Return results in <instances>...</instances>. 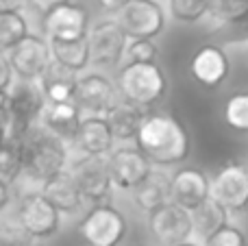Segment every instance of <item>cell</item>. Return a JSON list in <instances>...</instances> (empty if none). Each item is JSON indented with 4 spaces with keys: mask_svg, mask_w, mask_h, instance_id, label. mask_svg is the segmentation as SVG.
Wrapping results in <instances>:
<instances>
[{
    "mask_svg": "<svg viewBox=\"0 0 248 246\" xmlns=\"http://www.w3.org/2000/svg\"><path fill=\"white\" fill-rule=\"evenodd\" d=\"M128 39L131 37L113 15L92 22L90 33H87V42H90L92 50V65L111 68V65L122 63Z\"/></svg>",
    "mask_w": 248,
    "mask_h": 246,
    "instance_id": "8992f818",
    "label": "cell"
},
{
    "mask_svg": "<svg viewBox=\"0 0 248 246\" xmlns=\"http://www.w3.org/2000/svg\"><path fill=\"white\" fill-rule=\"evenodd\" d=\"M135 144L146 153L155 168H172L189 157V133L174 116L163 111H148L141 122Z\"/></svg>",
    "mask_w": 248,
    "mask_h": 246,
    "instance_id": "6da1fadb",
    "label": "cell"
},
{
    "mask_svg": "<svg viewBox=\"0 0 248 246\" xmlns=\"http://www.w3.org/2000/svg\"><path fill=\"white\" fill-rule=\"evenodd\" d=\"M39 240H33L24 231H13L7 227H0V246H35Z\"/></svg>",
    "mask_w": 248,
    "mask_h": 246,
    "instance_id": "836d02e7",
    "label": "cell"
},
{
    "mask_svg": "<svg viewBox=\"0 0 248 246\" xmlns=\"http://www.w3.org/2000/svg\"><path fill=\"white\" fill-rule=\"evenodd\" d=\"M46 105H48V98L42 90V83L17 78L13 83V87L9 90L11 133L26 138L35 126H39V118H42Z\"/></svg>",
    "mask_w": 248,
    "mask_h": 246,
    "instance_id": "5b68a950",
    "label": "cell"
},
{
    "mask_svg": "<svg viewBox=\"0 0 248 246\" xmlns=\"http://www.w3.org/2000/svg\"><path fill=\"white\" fill-rule=\"evenodd\" d=\"M31 2H33V7L37 9V11L46 13L48 9L57 7V4H63V2H72V0H31Z\"/></svg>",
    "mask_w": 248,
    "mask_h": 246,
    "instance_id": "74e56055",
    "label": "cell"
},
{
    "mask_svg": "<svg viewBox=\"0 0 248 246\" xmlns=\"http://www.w3.org/2000/svg\"><path fill=\"white\" fill-rule=\"evenodd\" d=\"M83 116L81 107L77 105V100H68V103H48L44 109L42 118H39V126L50 133L59 135L65 142H72L74 135L78 131Z\"/></svg>",
    "mask_w": 248,
    "mask_h": 246,
    "instance_id": "d6986e66",
    "label": "cell"
},
{
    "mask_svg": "<svg viewBox=\"0 0 248 246\" xmlns=\"http://www.w3.org/2000/svg\"><path fill=\"white\" fill-rule=\"evenodd\" d=\"M209 196H211V177L202 172L201 168L185 166V168H179L176 172H172L170 200L194 212Z\"/></svg>",
    "mask_w": 248,
    "mask_h": 246,
    "instance_id": "ac0fdd59",
    "label": "cell"
},
{
    "mask_svg": "<svg viewBox=\"0 0 248 246\" xmlns=\"http://www.w3.org/2000/svg\"><path fill=\"white\" fill-rule=\"evenodd\" d=\"M118 90L113 81L103 72L78 74L74 100L85 116H105L118 103Z\"/></svg>",
    "mask_w": 248,
    "mask_h": 246,
    "instance_id": "9a60e30c",
    "label": "cell"
},
{
    "mask_svg": "<svg viewBox=\"0 0 248 246\" xmlns=\"http://www.w3.org/2000/svg\"><path fill=\"white\" fill-rule=\"evenodd\" d=\"M128 37H150L155 39L163 33L168 13L159 0H126L113 13Z\"/></svg>",
    "mask_w": 248,
    "mask_h": 246,
    "instance_id": "52a82bcc",
    "label": "cell"
},
{
    "mask_svg": "<svg viewBox=\"0 0 248 246\" xmlns=\"http://www.w3.org/2000/svg\"><path fill=\"white\" fill-rule=\"evenodd\" d=\"M176 246H205L202 242H198V240H189V242H183V244H176Z\"/></svg>",
    "mask_w": 248,
    "mask_h": 246,
    "instance_id": "60d3db41",
    "label": "cell"
},
{
    "mask_svg": "<svg viewBox=\"0 0 248 246\" xmlns=\"http://www.w3.org/2000/svg\"><path fill=\"white\" fill-rule=\"evenodd\" d=\"M0 111H9V92H0Z\"/></svg>",
    "mask_w": 248,
    "mask_h": 246,
    "instance_id": "ab89813d",
    "label": "cell"
},
{
    "mask_svg": "<svg viewBox=\"0 0 248 246\" xmlns=\"http://www.w3.org/2000/svg\"><path fill=\"white\" fill-rule=\"evenodd\" d=\"M11 65L16 70L17 78L24 81H39L44 77V72L48 70V65L52 63V48L50 39L46 35H26L22 42H17L13 48L7 50Z\"/></svg>",
    "mask_w": 248,
    "mask_h": 246,
    "instance_id": "30bf717a",
    "label": "cell"
},
{
    "mask_svg": "<svg viewBox=\"0 0 248 246\" xmlns=\"http://www.w3.org/2000/svg\"><path fill=\"white\" fill-rule=\"evenodd\" d=\"M50 48H52V59L57 63H61L63 68L72 70L74 74H83L92 65V50L87 37L70 39V42L50 39Z\"/></svg>",
    "mask_w": 248,
    "mask_h": 246,
    "instance_id": "cb8c5ba5",
    "label": "cell"
},
{
    "mask_svg": "<svg viewBox=\"0 0 248 246\" xmlns=\"http://www.w3.org/2000/svg\"><path fill=\"white\" fill-rule=\"evenodd\" d=\"M118 90L124 100L150 109L166 98L168 77L157 61L155 63H124L118 72Z\"/></svg>",
    "mask_w": 248,
    "mask_h": 246,
    "instance_id": "3957f363",
    "label": "cell"
},
{
    "mask_svg": "<svg viewBox=\"0 0 248 246\" xmlns=\"http://www.w3.org/2000/svg\"><path fill=\"white\" fill-rule=\"evenodd\" d=\"M159 57V46L150 37H131L124 50L126 63H155Z\"/></svg>",
    "mask_w": 248,
    "mask_h": 246,
    "instance_id": "4dcf8cb0",
    "label": "cell"
},
{
    "mask_svg": "<svg viewBox=\"0 0 248 246\" xmlns=\"http://www.w3.org/2000/svg\"><path fill=\"white\" fill-rule=\"evenodd\" d=\"M26 164V138L22 135H9L4 142H0V177L9 183H16L24 177Z\"/></svg>",
    "mask_w": 248,
    "mask_h": 246,
    "instance_id": "484cf974",
    "label": "cell"
},
{
    "mask_svg": "<svg viewBox=\"0 0 248 246\" xmlns=\"http://www.w3.org/2000/svg\"><path fill=\"white\" fill-rule=\"evenodd\" d=\"M170 181L172 174H166L161 170H153L135 190L131 192L135 205L146 214H153L161 205L170 200Z\"/></svg>",
    "mask_w": 248,
    "mask_h": 246,
    "instance_id": "7402d4cb",
    "label": "cell"
},
{
    "mask_svg": "<svg viewBox=\"0 0 248 246\" xmlns=\"http://www.w3.org/2000/svg\"><path fill=\"white\" fill-rule=\"evenodd\" d=\"M77 81H78V74L63 68V65L57 63V61H52V63L48 65V70L44 72V77L39 78L48 103H68V100H74Z\"/></svg>",
    "mask_w": 248,
    "mask_h": 246,
    "instance_id": "603a6c76",
    "label": "cell"
},
{
    "mask_svg": "<svg viewBox=\"0 0 248 246\" xmlns=\"http://www.w3.org/2000/svg\"><path fill=\"white\" fill-rule=\"evenodd\" d=\"M116 133L109 124L107 116H83L72 144L81 155L87 157H109L116 148Z\"/></svg>",
    "mask_w": 248,
    "mask_h": 246,
    "instance_id": "e0dca14e",
    "label": "cell"
},
{
    "mask_svg": "<svg viewBox=\"0 0 248 246\" xmlns=\"http://www.w3.org/2000/svg\"><path fill=\"white\" fill-rule=\"evenodd\" d=\"M218 31L227 35V39H229V42H233V44L248 42V11L242 17H237L235 22H231V24L220 26Z\"/></svg>",
    "mask_w": 248,
    "mask_h": 246,
    "instance_id": "d6a6232c",
    "label": "cell"
},
{
    "mask_svg": "<svg viewBox=\"0 0 248 246\" xmlns=\"http://www.w3.org/2000/svg\"><path fill=\"white\" fill-rule=\"evenodd\" d=\"M16 81H17V77H16V70H13L7 50H0V92H9Z\"/></svg>",
    "mask_w": 248,
    "mask_h": 246,
    "instance_id": "e575fe53",
    "label": "cell"
},
{
    "mask_svg": "<svg viewBox=\"0 0 248 246\" xmlns=\"http://www.w3.org/2000/svg\"><path fill=\"white\" fill-rule=\"evenodd\" d=\"M224 122L237 133H248V92H237L224 103Z\"/></svg>",
    "mask_w": 248,
    "mask_h": 246,
    "instance_id": "f1b7e54d",
    "label": "cell"
},
{
    "mask_svg": "<svg viewBox=\"0 0 248 246\" xmlns=\"http://www.w3.org/2000/svg\"><path fill=\"white\" fill-rule=\"evenodd\" d=\"M168 13L179 24L209 20V0H168Z\"/></svg>",
    "mask_w": 248,
    "mask_h": 246,
    "instance_id": "83f0119b",
    "label": "cell"
},
{
    "mask_svg": "<svg viewBox=\"0 0 248 246\" xmlns=\"http://www.w3.org/2000/svg\"><path fill=\"white\" fill-rule=\"evenodd\" d=\"M35 246H39V244H35Z\"/></svg>",
    "mask_w": 248,
    "mask_h": 246,
    "instance_id": "7bdbcfd3",
    "label": "cell"
},
{
    "mask_svg": "<svg viewBox=\"0 0 248 246\" xmlns=\"http://www.w3.org/2000/svg\"><path fill=\"white\" fill-rule=\"evenodd\" d=\"M205 246H248V238L246 233L233 222H227L222 229H218L211 238H207Z\"/></svg>",
    "mask_w": 248,
    "mask_h": 246,
    "instance_id": "1f68e13d",
    "label": "cell"
},
{
    "mask_svg": "<svg viewBox=\"0 0 248 246\" xmlns=\"http://www.w3.org/2000/svg\"><path fill=\"white\" fill-rule=\"evenodd\" d=\"M148 227L153 238L161 246H176L189 242L194 238V218L192 212L181 207L174 200H168L153 214H148Z\"/></svg>",
    "mask_w": 248,
    "mask_h": 246,
    "instance_id": "9c48e42d",
    "label": "cell"
},
{
    "mask_svg": "<svg viewBox=\"0 0 248 246\" xmlns=\"http://www.w3.org/2000/svg\"><path fill=\"white\" fill-rule=\"evenodd\" d=\"M61 216L57 205L42 190H29L17 200V227L33 240H48L61 229Z\"/></svg>",
    "mask_w": 248,
    "mask_h": 246,
    "instance_id": "277c9868",
    "label": "cell"
},
{
    "mask_svg": "<svg viewBox=\"0 0 248 246\" xmlns=\"http://www.w3.org/2000/svg\"><path fill=\"white\" fill-rule=\"evenodd\" d=\"M124 2H126V0H100V4H103V7L107 9V11H113V13H116Z\"/></svg>",
    "mask_w": 248,
    "mask_h": 246,
    "instance_id": "f35d334b",
    "label": "cell"
},
{
    "mask_svg": "<svg viewBox=\"0 0 248 246\" xmlns=\"http://www.w3.org/2000/svg\"><path fill=\"white\" fill-rule=\"evenodd\" d=\"M248 11V0H209V20L216 29L231 24Z\"/></svg>",
    "mask_w": 248,
    "mask_h": 246,
    "instance_id": "f546056e",
    "label": "cell"
},
{
    "mask_svg": "<svg viewBox=\"0 0 248 246\" xmlns=\"http://www.w3.org/2000/svg\"><path fill=\"white\" fill-rule=\"evenodd\" d=\"M29 7H33L31 0H0V11H22L24 13Z\"/></svg>",
    "mask_w": 248,
    "mask_h": 246,
    "instance_id": "8d00e7d4",
    "label": "cell"
},
{
    "mask_svg": "<svg viewBox=\"0 0 248 246\" xmlns=\"http://www.w3.org/2000/svg\"><path fill=\"white\" fill-rule=\"evenodd\" d=\"M31 35V24L22 11H0V50H9Z\"/></svg>",
    "mask_w": 248,
    "mask_h": 246,
    "instance_id": "4316f807",
    "label": "cell"
},
{
    "mask_svg": "<svg viewBox=\"0 0 248 246\" xmlns=\"http://www.w3.org/2000/svg\"><path fill=\"white\" fill-rule=\"evenodd\" d=\"M211 199L231 216L248 212V170L242 164H227L211 177Z\"/></svg>",
    "mask_w": 248,
    "mask_h": 246,
    "instance_id": "7c38bea8",
    "label": "cell"
},
{
    "mask_svg": "<svg viewBox=\"0 0 248 246\" xmlns=\"http://www.w3.org/2000/svg\"><path fill=\"white\" fill-rule=\"evenodd\" d=\"M70 168L68 142L50 131L35 126L26 135V164L24 179L42 187L50 179L63 174Z\"/></svg>",
    "mask_w": 248,
    "mask_h": 246,
    "instance_id": "7a4b0ae2",
    "label": "cell"
},
{
    "mask_svg": "<svg viewBox=\"0 0 248 246\" xmlns=\"http://www.w3.org/2000/svg\"><path fill=\"white\" fill-rule=\"evenodd\" d=\"M189 72H192L194 81L201 83L202 87L216 90L229 78L231 72V59H229L227 50L218 44H205L194 52L192 61H189Z\"/></svg>",
    "mask_w": 248,
    "mask_h": 246,
    "instance_id": "2e32d148",
    "label": "cell"
},
{
    "mask_svg": "<svg viewBox=\"0 0 248 246\" xmlns=\"http://www.w3.org/2000/svg\"><path fill=\"white\" fill-rule=\"evenodd\" d=\"M70 174L77 181L83 199L87 203H105L111 196L113 181L109 172L107 157H87L81 155V159L70 164Z\"/></svg>",
    "mask_w": 248,
    "mask_h": 246,
    "instance_id": "4fadbf2b",
    "label": "cell"
},
{
    "mask_svg": "<svg viewBox=\"0 0 248 246\" xmlns=\"http://www.w3.org/2000/svg\"><path fill=\"white\" fill-rule=\"evenodd\" d=\"M146 113H148V109L122 98V100H118L105 116H107L118 142H135Z\"/></svg>",
    "mask_w": 248,
    "mask_h": 246,
    "instance_id": "ffe728a7",
    "label": "cell"
},
{
    "mask_svg": "<svg viewBox=\"0 0 248 246\" xmlns=\"http://www.w3.org/2000/svg\"><path fill=\"white\" fill-rule=\"evenodd\" d=\"M126 231L128 222L124 214L105 203L92 207L78 225V233L90 246H118Z\"/></svg>",
    "mask_w": 248,
    "mask_h": 246,
    "instance_id": "ba28073f",
    "label": "cell"
},
{
    "mask_svg": "<svg viewBox=\"0 0 248 246\" xmlns=\"http://www.w3.org/2000/svg\"><path fill=\"white\" fill-rule=\"evenodd\" d=\"M246 170H248V164H246Z\"/></svg>",
    "mask_w": 248,
    "mask_h": 246,
    "instance_id": "b9f144b4",
    "label": "cell"
},
{
    "mask_svg": "<svg viewBox=\"0 0 248 246\" xmlns=\"http://www.w3.org/2000/svg\"><path fill=\"white\" fill-rule=\"evenodd\" d=\"M107 161L113 187L120 192H133L155 170L153 161L146 157V153L137 144L135 146L124 144V146L113 148Z\"/></svg>",
    "mask_w": 248,
    "mask_h": 246,
    "instance_id": "8fae6325",
    "label": "cell"
},
{
    "mask_svg": "<svg viewBox=\"0 0 248 246\" xmlns=\"http://www.w3.org/2000/svg\"><path fill=\"white\" fill-rule=\"evenodd\" d=\"M194 218V238L198 242H205L207 238L216 233L218 229H222L227 222H231V214L209 196L202 205H198L196 209L192 212Z\"/></svg>",
    "mask_w": 248,
    "mask_h": 246,
    "instance_id": "d4e9b609",
    "label": "cell"
},
{
    "mask_svg": "<svg viewBox=\"0 0 248 246\" xmlns=\"http://www.w3.org/2000/svg\"><path fill=\"white\" fill-rule=\"evenodd\" d=\"M11 185H13V183H9L4 177H0V214H2L4 209L11 205V199H13Z\"/></svg>",
    "mask_w": 248,
    "mask_h": 246,
    "instance_id": "d590c367",
    "label": "cell"
},
{
    "mask_svg": "<svg viewBox=\"0 0 248 246\" xmlns=\"http://www.w3.org/2000/svg\"><path fill=\"white\" fill-rule=\"evenodd\" d=\"M90 26H92L90 11L83 4H77V2L57 4V7L48 9L44 13V20H42L44 35L48 39H61V42L87 37Z\"/></svg>",
    "mask_w": 248,
    "mask_h": 246,
    "instance_id": "5bb4252c",
    "label": "cell"
},
{
    "mask_svg": "<svg viewBox=\"0 0 248 246\" xmlns=\"http://www.w3.org/2000/svg\"><path fill=\"white\" fill-rule=\"evenodd\" d=\"M39 190H42L44 194L57 205V209H59L61 214H65V216H72V214L81 212L83 205L87 203V200L83 199L81 190H78L77 181H74L72 174H70V170H65L63 174H59V177L50 179L48 183H44Z\"/></svg>",
    "mask_w": 248,
    "mask_h": 246,
    "instance_id": "44dd1931",
    "label": "cell"
}]
</instances>
